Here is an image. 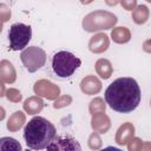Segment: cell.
Listing matches in <instances>:
<instances>
[{"mask_svg":"<svg viewBox=\"0 0 151 151\" xmlns=\"http://www.w3.org/2000/svg\"><path fill=\"white\" fill-rule=\"evenodd\" d=\"M105 100L112 110L120 113H130L139 105V85L133 78H118L107 86L105 91Z\"/></svg>","mask_w":151,"mask_h":151,"instance_id":"6da1fadb","label":"cell"},{"mask_svg":"<svg viewBox=\"0 0 151 151\" xmlns=\"http://www.w3.org/2000/svg\"><path fill=\"white\" fill-rule=\"evenodd\" d=\"M57 130L54 125L44 117L32 118L24 129L26 145L32 150H42L54 140Z\"/></svg>","mask_w":151,"mask_h":151,"instance_id":"7a4b0ae2","label":"cell"},{"mask_svg":"<svg viewBox=\"0 0 151 151\" xmlns=\"http://www.w3.org/2000/svg\"><path fill=\"white\" fill-rule=\"evenodd\" d=\"M81 60L77 58L73 53L67 51L57 52L52 59V68L53 72L59 78H68L71 77L76 70L80 66Z\"/></svg>","mask_w":151,"mask_h":151,"instance_id":"3957f363","label":"cell"},{"mask_svg":"<svg viewBox=\"0 0 151 151\" xmlns=\"http://www.w3.org/2000/svg\"><path fill=\"white\" fill-rule=\"evenodd\" d=\"M117 17L107 11H94L83 19V28L86 32H97L110 29L117 24Z\"/></svg>","mask_w":151,"mask_h":151,"instance_id":"277c9868","label":"cell"},{"mask_svg":"<svg viewBox=\"0 0 151 151\" xmlns=\"http://www.w3.org/2000/svg\"><path fill=\"white\" fill-rule=\"evenodd\" d=\"M32 38V28L28 25L17 22L9 27L8 31V39H9V47L13 51L24 50Z\"/></svg>","mask_w":151,"mask_h":151,"instance_id":"5b68a950","label":"cell"},{"mask_svg":"<svg viewBox=\"0 0 151 151\" xmlns=\"http://www.w3.org/2000/svg\"><path fill=\"white\" fill-rule=\"evenodd\" d=\"M21 61L26 70L31 73L41 68L46 63V53L42 48L37 46L26 47L20 54Z\"/></svg>","mask_w":151,"mask_h":151,"instance_id":"8992f818","label":"cell"},{"mask_svg":"<svg viewBox=\"0 0 151 151\" xmlns=\"http://www.w3.org/2000/svg\"><path fill=\"white\" fill-rule=\"evenodd\" d=\"M33 90L37 96L44 97L48 100H55L57 98H59V94H60V88L47 79L38 80L34 84Z\"/></svg>","mask_w":151,"mask_h":151,"instance_id":"52a82bcc","label":"cell"},{"mask_svg":"<svg viewBox=\"0 0 151 151\" xmlns=\"http://www.w3.org/2000/svg\"><path fill=\"white\" fill-rule=\"evenodd\" d=\"M47 150H63V151H80L81 146L72 137H57L47 146Z\"/></svg>","mask_w":151,"mask_h":151,"instance_id":"ba28073f","label":"cell"},{"mask_svg":"<svg viewBox=\"0 0 151 151\" xmlns=\"http://www.w3.org/2000/svg\"><path fill=\"white\" fill-rule=\"evenodd\" d=\"M109 46H110V39L105 33H97L88 41V50L96 54L105 52L109 48Z\"/></svg>","mask_w":151,"mask_h":151,"instance_id":"9c48e42d","label":"cell"},{"mask_svg":"<svg viewBox=\"0 0 151 151\" xmlns=\"http://www.w3.org/2000/svg\"><path fill=\"white\" fill-rule=\"evenodd\" d=\"M91 126H92L93 131L98 132L99 134L106 133L111 127V122H110L109 116H106L105 112L93 114L92 119H91Z\"/></svg>","mask_w":151,"mask_h":151,"instance_id":"30bf717a","label":"cell"},{"mask_svg":"<svg viewBox=\"0 0 151 151\" xmlns=\"http://www.w3.org/2000/svg\"><path fill=\"white\" fill-rule=\"evenodd\" d=\"M132 137H134V126L131 123L126 122L123 125H120L119 129L117 130L114 140L118 145L123 146V145H126Z\"/></svg>","mask_w":151,"mask_h":151,"instance_id":"8fae6325","label":"cell"},{"mask_svg":"<svg viewBox=\"0 0 151 151\" xmlns=\"http://www.w3.org/2000/svg\"><path fill=\"white\" fill-rule=\"evenodd\" d=\"M80 90L85 94H97L101 90V83L100 80L94 76H87L85 77L80 83Z\"/></svg>","mask_w":151,"mask_h":151,"instance_id":"7c38bea8","label":"cell"},{"mask_svg":"<svg viewBox=\"0 0 151 151\" xmlns=\"http://www.w3.org/2000/svg\"><path fill=\"white\" fill-rule=\"evenodd\" d=\"M0 78L2 83L12 84L17 79L15 68L8 60H1L0 63Z\"/></svg>","mask_w":151,"mask_h":151,"instance_id":"4fadbf2b","label":"cell"},{"mask_svg":"<svg viewBox=\"0 0 151 151\" xmlns=\"http://www.w3.org/2000/svg\"><path fill=\"white\" fill-rule=\"evenodd\" d=\"M44 109V101L39 98V96L29 97L24 103V110L28 114H37Z\"/></svg>","mask_w":151,"mask_h":151,"instance_id":"5bb4252c","label":"cell"},{"mask_svg":"<svg viewBox=\"0 0 151 151\" xmlns=\"http://www.w3.org/2000/svg\"><path fill=\"white\" fill-rule=\"evenodd\" d=\"M26 122V116L22 111H15L7 122V129L11 132H17L22 127V125Z\"/></svg>","mask_w":151,"mask_h":151,"instance_id":"9a60e30c","label":"cell"},{"mask_svg":"<svg viewBox=\"0 0 151 151\" xmlns=\"http://www.w3.org/2000/svg\"><path fill=\"white\" fill-rule=\"evenodd\" d=\"M111 38L117 44H126L131 39V32L127 27H116L111 32Z\"/></svg>","mask_w":151,"mask_h":151,"instance_id":"2e32d148","label":"cell"},{"mask_svg":"<svg viewBox=\"0 0 151 151\" xmlns=\"http://www.w3.org/2000/svg\"><path fill=\"white\" fill-rule=\"evenodd\" d=\"M96 71L103 79H109L113 73L112 64L107 59H99L96 63Z\"/></svg>","mask_w":151,"mask_h":151,"instance_id":"e0dca14e","label":"cell"},{"mask_svg":"<svg viewBox=\"0 0 151 151\" xmlns=\"http://www.w3.org/2000/svg\"><path fill=\"white\" fill-rule=\"evenodd\" d=\"M150 15L149 8L145 5H138L133 11H132V19L137 25H143L147 21Z\"/></svg>","mask_w":151,"mask_h":151,"instance_id":"ac0fdd59","label":"cell"},{"mask_svg":"<svg viewBox=\"0 0 151 151\" xmlns=\"http://www.w3.org/2000/svg\"><path fill=\"white\" fill-rule=\"evenodd\" d=\"M0 149L6 150H13V151H21V145L19 142H17L14 138L11 137H2L0 139Z\"/></svg>","mask_w":151,"mask_h":151,"instance_id":"d6986e66","label":"cell"},{"mask_svg":"<svg viewBox=\"0 0 151 151\" xmlns=\"http://www.w3.org/2000/svg\"><path fill=\"white\" fill-rule=\"evenodd\" d=\"M106 110V105L104 103V100L101 98H94L91 100L90 103V106H88V111L93 116V114H97V113H101V112H105Z\"/></svg>","mask_w":151,"mask_h":151,"instance_id":"ffe728a7","label":"cell"},{"mask_svg":"<svg viewBox=\"0 0 151 151\" xmlns=\"http://www.w3.org/2000/svg\"><path fill=\"white\" fill-rule=\"evenodd\" d=\"M88 146L92 150H98L101 147V138L99 137L98 132H93L91 133V136L88 137Z\"/></svg>","mask_w":151,"mask_h":151,"instance_id":"44dd1931","label":"cell"},{"mask_svg":"<svg viewBox=\"0 0 151 151\" xmlns=\"http://www.w3.org/2000/svg\"><path fill=\"white\" fill-rule=\"evenodd\" d=\"M143 144H144V142H143L140 138H138V137H132V138L129 140V143H127L126 145H127L129 151H142Z\"/></svg>","mask_w":151,"mask_h":151,"instance_id":"7402d4cb","label":"cell"},{"mask_svg":"<svg viewBox=\"0 0 151 151\" xmlns=\"http://www.w3.org/2000/svg\"><path fill=\"white\" fill-rule=\"evenodd\" d=\"M71 103H72V97L68 96V94H65V96H61V97L55 99V101L53 104V107L54 109H61V107H65V106L70 105Z\"/></svg>","mask_w":151,"mask_h":151,"instance_id":"603a6c76","label":"cell"},{"mask_svg":"<svg viewBox=\"0 0 151 151\" xmlns=\"http://www.w3.org/2000/svg\"><path fill=\"white\" fill-rule=\"evenodd\" d=\"M6 97H7L8 100H11L13 103H19L22 98L20 91L17 90V88H8L7 92H6Z\"/></svg>","mask_w":151,"mask_h":151,"instance_id":"cb8c5ba5","label":"cell"},{"mask_svg":"<svg viewBox=\"0 0 151 151\" xmlns=\"http://www.w3.org/2000/svg\"><path fill=\"white\" fill-rule=\"evenodd\" d=\"M119 2L126 11H133L137 7V0H120Z\"/></svg>","mask_w":151,"mask_h":151,"instance_id":"d4e9b609","label":"cell"},{"mask_svg":"<svg viewBox=\"0 0 151 151\" xmlns=\"http://www.w3.org/2000/svg\"><path fill=\"white\" fill-rule=\"evenodd\" d=\"M0 15H1L2 22H6L11 18V11H9V8H7V6L5 4L0 5Z\"/></svg>","mask_w":151,"mask_h":151,"instance_id":"484cf974","label":"cell"},{"mask_svg":"<svg viewBox=\"0 0 151 151\" xmlns=\"http://www.w3.org/2000/svg\"><path fill=\"white\" fill-rule=\"evenodd\" d=\"M143 50L146 53H151V39H147L143 42Z\"/></svg>","mask_w":151,"mask_h":151,"instance_id":"4316f807","label":"cell"},{"mask_svg":"<svg viewBox=\"0 0 151 151\" xmlns=\"http://www.w3.org/2000/svg\"><path fill=\"white\" fill-rule=\"evenodd\" d=\"M119 1H120V0H105L106 5H109V6H116Z\"/></svg>","mask_w":151,"mask_h":151,"instance_id":"83f0119b","label":"cell"},{"mask_svg":"<svg viewBox=\"0 0 151 151\" xmlns=\"http://www.w3.org/2000/svg\"><path fill=\"white\" fill-rule=\"evenodd\" d=\"M142 150H151V143L145 142V143L143 144V149H142Z\"/></svg>","mask_w":151,"mask_h":151,"instance_id":"f1b7e54d","label":"cell"},{"mask_svg":"<svg viewBox=\"0 0 151 151\" xmlns=\"http://www.w3.org/2000/svg\"><path fill=\"white\" fill-rule=\"evenodd\" d=\"M93 0H80V2L83 4V5H88V4H91Z\"/></svg>","mask_w":151,"mask_h":151,"instance_id":"f546056e","label":"cell"},{"mask_svg":"<svg viewBox=\"0 0 151 151\" xmlns=\"http://www.w3.org/2000/svg\"><path fill=\"white\" fill-rule=\"evenodd\" d=\"M146 1H149V2H151V0H146Z\"/></svg>","mask_w":151,"mask_h":151,"instance_id":"4dcf8cb0","label":"cell"},{"mask_svg":"<svg viewBox=\"0 0 151 151\" xmlns=\"http://www.w3.org/2000/svg\"><path fill=\"white\" fill-rule=\"evenodd\" d=\"M150 104H151V103H150Z\"/></svg>","mask_w":151,"mask_h":151,"instance_id":"1f68e13d","label":"cell"}]
</instances>
